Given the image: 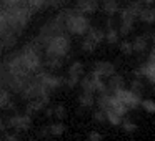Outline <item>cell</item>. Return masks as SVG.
Instances as JSON below:
<instances>
[{"label":"cell","instance_id":"9","mask_svg":"<svg viewBox=\"0 0 155 141\" xmlns=\"http://www.w3.org/2000/svg\"><path fill=\"white\" fill-rule=\"evenodd\" d=\"M92 73L98 75L100 78H112L115 75V65L112 61H95Z\"/></svg>","mask_w":155,"mask_h":141},{"label":"cell","instance_id":"29","mask_svg":"<svg viewBox=\"0 0 155 141\" xmlns=\"http://www.w3.org/2000/svg\"><path fill=\"white\" fill-rule=\"evenodd\" d=\"M130 90L134 91L135 95H142V93H143V90H145L143 81H142L140 78H135V80H132V83H130Z\"/></svg>","mask_w":155,"mask_h":141},{"label":"cell","instance_id":"26","mask_svg":"<svg viewBox=\"0 0 155 141\" xmlns=\"http://www.w3.org/2000/svg\"><path fill=\"white\" fill-rule=\"evenodd\" d=\"M80 86L85 93H94L95 95V88H94V81H92V77H82L80 80Z\"/></svg>","mask_w":155,"mask_h":141},{"label":"cell","instance_id":"1","mask_svg":"<svg viewBox=\"0 0 155 141\" xmlns=\"http://www.w3.org/2000/svg\"><path fill=\"white\" fill-rule=\"evenodd\" d=\"M65 28L72 35H87L90 30V20L77 8H67L65 10Z\"/></svg>","mask_w":155,"mask_h":141},{"label":"cell","instance_id":"32","mask_svg":"<svg viewBox=\"0 0 155 141\" xmlns=\"http://www.w3.org/2000/svg\"><path fill=\"white\" fill-rule=\"evenodd\" d=\"M0 4L4 8H15L18 5H24L25 0H0Z\"/></svg>","mask_w":155,"mask_h":141},{"label":"cell","instance_id":"15","mask_svg":"<svg viewBox=\"0 0 155 141\" xmlns=\"http://www.w3.org/2000/svg\"><path fill=\"white\" fill-rule=\"evenodd\" d=\"M17 33H14V32H8V33L5 35H0V52L2 50H8V48H12L15 43H17Z\"/></svg>","mask_w":155,"mask_h":141},{"label":"cell","instance_id":"28","mask_svg":"<svg viewBox=\"0 0 155 141\" xmlns=\"http://www.w3.org/2000/svg\"><path fill=\"white\" fill-rule=\"evenodd\" d=\"M118 35H120V32H117L114 27H110L107 32H105V40H107L110 45H115L118 42Z\"/></svg>","mask_w":155,"mask_h":141},{"label":"cell","instance_id":"11","mask_svg":"<svg viewBox=\"0 0 155 141\" xmlns=\"http://www.w3.org/2000/svg\"><path fill=\"white\" fill-rule=\"evenodd\" d=\"M48 101H50V96H42V98H38V100L28 101L27 108H25V114H28V116H32V114H35L37 111L44 110V108L48 105Z\"/></svg>","mask_w":155,"mask_h":141},{"label":"cell","instance_id":"10","mask_svg":"<svg viewBox=\"0 0 155 141\" xmlns=\"http://www.w3.org/2000/svg\"><path fill=\"white\" fill-rule=\"evenodd\" d=\"M135 18H137V17H135V15H132L130 10H128L127 7L120 10V22H122V25H120V33H122V35H128V33L132 32L134 24H135Z\"/></svg>","mask_w":155,"mask_h":141},{"label":"cell","instance_id":"27","mask_svg":"<svg viewBox=\"0 0 155 141\" xmlns=\"http://www.w3.org/2000/svg\"><path fill=\"white\" fill-rule=\"evenodd\" d=\"M105 113H107V121L112 124V126H120V124L124 123V118H122V116H118L117 113H114L112 110L105 111Z\"/></svg>","mask_w":155,"mask_h":141},{"label":"cell","instance_id":"8","mask_svg":"<svg viewBox=\"0 0 155 141\" xmlns=\"http://www.w3.org/2000/svg\"><path fill=\"white\" fill-rule=\"evenodd\" d=\"M7 126L14 128L17 131H27L32 126V116H28V114H14L7 120Z\"/></svg>","mask_w":155,"mask_h":141},{"label":"cell","instance_id":"40","mask_svg":"<svg viewBox=\"0 0 155 141\" xmlns=\"http://www.w3.org/2000/svg\"><path fill=\"white\" fill-rule=\"evenodd\" d=\"M4 141H20L18 139V134H15V133H7L4 136Z\"/></svg>","mask_w":155,"mask_h":141},{"label":"cell","instance_id":"14","mask_svg":"<svg viewBox=\"0 0 155 141\" xmlns=\"http://www.w3.org/2000/svg\"><path fill=\"white\" fill-rule=\"evenodd\" d=\"M107 88H108V93H110V95H114V93H117L118 90L125 88L124 77H122V75H117V73H115L112 78H108V80H107Z\"/></svg>","mask_w":155,"mask_h":141},{"label":"cell","instance_id":"2","mask_svg":"<svg viewBox=\"0 0 155 141\" xmlns=\"http://www.w3.org/2000/svg\"><path fill=\"white\" fill-rule=\"evenodd\" d=\"M5 10H7V17H8V24H10L12 32L20 35L22 30L27 27L28 20L32 17L30 8L27 7V4H24V5H18L15 8H5Z\"/></svg>","mask_w":155,"mask_h":141},{"label":"cell","instance_id":"6","mask_svg":"<svg viewBox=\"0 0 155 141\" xmlns=\"http://www.w3.org/2000/svg\"><path fill=\"white\" fill-rule=\"evenodd\" d=\"M35 77L38 78V80L42 81V85L45 86V90H48L52 93L54 90H57V88H60L62 85L65 83L64 78L57 77V75H52V73H47V71H38Z\"/></svg>","mask_w":155,"mask_h":141},{"label":"cell","instance_id":"36","mask_svg":"<svg viewBox=\"0 0 155 141\" xmlns=\"http://www.w3.org/2000/svg\"><path fill=\"white\" fill-rule=\"evenodd\" d=\"M45 65L48 68H60L62 67V58H45Z\"/></svg>","mask_w":155,"mask_h":141},{"label":"cell","instance_id":"12","mask_svg":"<svg viewBox=\"0 0 155 141\" xmlns=\"http://www.w3.org/2000/svg\"><path fill=\"white\" fill-rule=\"evenodd\" d=\"M75 8L84 15L95 14V12L98 10V0H78Z\"/></svg>","mask_w":155,"mask_h":141},{"label":"cell","instance_id":"39","mask_svg":"<svg viewBox=\"0 0 155 141\" xmlns=\"http://www.w3.org/2000/svg\"><path fill=\"white\" fill-rule=\"evenodd\" d=\"M102 139H104V136L98 131H90L88 133V141H102Z\"/></svg>","mask_w":155,"mask_h":141},{"label":"cell","instance_id":"5","mask_svg":"<svg viewBox=\"0 0 155 141\" xmlns=\"http://www.w3.org/2000/svg\"><path fill=\"white\" fill-rule=\"evenodd\" d=\"M114 96H117L118 100L128 108V110H135V108H138V105H142V101H143V100H140V95H135L132 90H127V88L118 90L117 93H114Z\"/></svg>","mask_w":155,"mask_h":141},{"label":"cell","instance_id":"30","mask_svg":"<svg viewBox=\"0 0 155 141\" xmlns=\"http://www.w3.org/2000/svg\"><path fill=\"white\" fill-rule=\"evenodd\" d=\"M97 47H98V45L95 43L94 40H90L88 37H85L84 40H82V50H84V52H95V50H97Z\"/></svg>","mask_w":155,"mask_h":141},{"label":"cell","instance_id":"20","mask_svg":"<svg viewBox=\"0 0 155 141\" xmlns=\"http://www.w3.org/2000/svg\"><path fill=\"white\" fill-rule=\"evenodd\" d=\"M12 32L10 24H8V17H7V10L4 7L0 8V35H5Z\"/></svg>","mask_w":155,"mask_h":141},{"label":"cell","instance_id":"25","mask_svg":"<svg viewBox=\"0 0 155 141\" xmlns=\"http://www.w3.org/2000/svg\"><path fill=\"white\" fill-rule=\"evenodd\" d=\"M25 4H27V7L30 8V12L34 14V12L42 10L44 7H47L48 0H25Z\"/></svg>","mask_w":155,"mask_h":141},{"label":"cell","instance_id":"23","mask_svg":"<svg viewBox=\"0 0 155 141\" xmlns=\"http://www.w3.org/2000/svg\"><path fill=\"white\" fill-rule=\"evenodd\" d=\"M110 101H112V95H110V93L98 95V98H97V106H98V110L108 111V110H110Z\"/></svg>","mask_w":155,"mask_h":141},{"label":"cell","instance_id":"21","mask_svg":"<svg viewBox=\"0 0 155 141\" xmlns=\"http://www.w3.org/2000/svg\"><path fill=\"white\" fill-rule=\"evenodd\" d=\"M85 37H88L90 40H94L95 43H100V42H104L105 40V32L102 30V28H98V27H92L90 30H88V33L85 35Z\"/></svg>","mask_w":155,"mask_h":141},{"label":"cell","instance_id":"47","mask_svg":"<svg viewBox=\"0 0 155 141\" xmlns=\"http://www.w3.org/2000/svg\"><path fill=\"white\" fill-rule=\"evenodd\" d=\"M142 2H143V4H153L155 0H142Z\"/></svg>","mask_w":155,"mask_h":141},{"label":"cell","instance_id":"33","mask_svg":"<svg viewBox=\"0 0 155 141\" xmlns=\"http://www.w3.org/2000/svg\"><path fill=\"white\" fill-rule=\"evenodd\" d=\"M54 116L57 118L58 121H62L65 116H67V110H65L64 105H57V106H54Z\"/></svg>","mask_w":155,"mask_h":141},{"label":"cell","instance_id":"31","mask_svg":"<svg viewBox=\"0 0 155 141\" xmlns=\"http://www.w3.org/2000/svg\"><path fill=\"white\" fill-rule=\"evenodd\" d=\"M48 128H50V134H52V136H62V134L65 133V126L62 123H52Z\"/></svg>","mask_w":155,"mask_h":141},{"label":"cell","instance_id":"18","mask_svg":"<svg viewBox=\"0 0 155 141\" xmlns=\"http://www.w3.org/2000/svg\"><path fill=\"white\" fill-rule=\"evenodd\" d=\"M78 103H80L82 108H92L94 105H97V100H95L94 93H85V91H82L80 96H78Z\"/></svg>","mask_w":155,"mask_h":141},{"label":"cell","instance_id":"7","mask_svg":"<svg viewBox=\"0 0 155 141\" xmlns=\"http://www.w3.org/2000/svg\"><path fill=\"white\" fill-rule=\"evenodd\" d=\"M84 71H85V67L82 61H74L68 68V78L65 80V85L68 88H74L75 85H80V80L84 77Z\"/></svg>","mask_w":155,"mask_h":141},{"label":"cell","instance_id":"3","mask_svg":"<svg viewBox=\"0 0 155 141\" xmlns=\"http://www.w3.org/2000/svg\"><path fill=\"white\" fill-rule=\"evenodd\" d=\"M68 50H70V38L67 33L52 37L48 43L45 45V58H64L67 57Z\"/></svg>","mask_w":155,"mask_h":141},{"label":"cell","instance_id":"34","mask_svg":"<svg viewBox=\"0 0 155 141\" xmlns=\"http://www.w3.org/2000/svg\"><path fill=\"white\" fill-rule=\"evenodd\" d=\"M122 128H124L125 133H135V131L138 130V126L134 123V121H130V120H124V123H122Z\"/></svg>","mask_w":155,"mask_h":141},{"label":"cell","instance_id":"45","mask_svg":"<svg viewBox=\"0 0 155 141\" xmlns=\"http://www.w3.org/2000/svg\"><path fill=\"white\" fill-rule=\"evenodd\" d=\"M4 130H5V123L2 120H0V136H2V133H4Z\"/></svg>","mask_w":155,"mask_h":141},{"label":"cell","instance_id":"19","mask_svg":"<svg viewBox=\"0 0 155 141\" xmlns=\"http://www.w3.org/2000/svg\"><path fill=\"white\" fill-rule=\"evenodd\" d=\"M102 10L105 12L107 15H115L117 12H120V5H118L117 0H105L104 5H102Z\"/></svg>","mask_w":155,"mask_h":141},{"label":"cell","instance_id":"46","mask_svg":"<svg viewBox=\"0 0 155 141\" xmlns=\"http://www.w3.org/2000/svg\"><path fill=\"white\" fill-rule=\"evenodd\" d=\"M152 40H153V48H152V53H155V33H153V37H152Z\"/></svg>","mask_w":155,"mask_h":141},{"label":"cell","instance_id":"37","mask_svg":"<svg viewBox=\"0 0 155 141\" xmlns=\"http://www.w3.org/2000/svg\"><path fill=\"white\" fill-rule=\"evenodd\" d=\"M94 121L95 123H105V121H107V113L102 111V110L94 111Z\"/></svg>","mask_w":155,"mask_h":141},{"label":"cell","instance_id":"43","mask_svg":"<svg viewBox=\"0 0 155 141\" xmlns=\"http://www.w3.org/2000/svg\"><path fill=\"white\" fill-rule=\"evenodd\" d=\"M148 63H150V65H153V67H155V53H152V52H150V55H148Z\"/></svg>","mask_w":155,"mask_h":141},{"label":"cell","instance_id":"16","mask_svg":"<svg viewBox=\"0 0 155 141\" xmlns=\"http://www.w3.org/2000/svg\"><path fill=\"white\" fill-rule=\"evenodd\" d=\"M132 45H134V52L143 53L148 47V35H137L134 38V42H132Z\"/></svg>","mask_w":155,"mask_h":141},{"label":"cell","instance_id":"41","mask_svg":"<svg viewBox=\"0 0 155 141\" xmlns=\"http://www.w3.org/2000/svg\"><path fill=\"white\" fill-rule=\"evenodd\" d=\"M38 134H40L42 138L48 136V134H50V128H48V126H42V128H40V131H38Z\"/></svg>","mask_w":155,"mask_h":141},{"label":"cell","instance_id":"44","mask_svg":"<svg viewBox=\"0 0 155 141\" xmlns=\"http://www.w3.org/2000/svg\"><path fill=\"white\" fill-rule=\"evenodd\" d=\"M45 114H47L48 118L54 116V108H45Z\"/></svg>","mask_w":155,"mask_h":141},{"label":"cell","instance_id":"42","mask_svg":"<svg viewBox=\"0 0 155 141\" xmlns=\"http://www.w3.org/2000/svg\"><path fill=\"white\" fill-rule=\"evenodd\" d=\"M64 4V0H48L47 7H58V5Z\"/></svg>","mask_w":155,"mask_h":141},{"label":"cell","instance_id":"38","mask_svg":"<svg viewBox=\"0 0 155 141\" xmlns=\"http://www.w3.org/2000/svg\"><path fill=\"white\" fill-rule=\"evenodd\" d=\"M140 106L143 108L147 113H155V101H152V100H143Z\"/></svg>","mask_w":155,"mask_h":141},{"label":"cell","instance_id":"4","mask_svg":"<svg viewBox=\"0 0 155 141\" xmlns=\"http://www.w3.org/2000/svg\"><path fill=\"white\" fill-rule=\"evenodd\" d=\"M4 67L7 68V71L14 77H24V78H32V71L28 70V67L25 65L24 58H22L20 52L18 53H10L5 60Z\"/></svg>","mask_w":155,"mask_h":141},{"label":"cell","instance_id":"22","mask_svg":"<svg viewBox=\"0 0 155 141\" xmlns=\"http://www.w3.org/2000/svg\"><path fill=\"white\" fill-rule=\"evenodd\" d=\"M0 108L14 110V103H12V100H10V91L2 88V86H0Z\"/></svg>","mask_w":155,"mask_h":141},{"label":"cell","instance_id":"48","mask_svg":"<svg viewBox=\"0 0 155 141\" xmlns=\"http://www.w3.org/2000/svg\"><path fill=\"white\" fill-rule=\"evenodd\" d=\"M4 68H5V67H4V63H0V75H2V71H4Z\"/></svg>","mask_w":155,"mask_h":141},{"label":"cell","instance_id":"17","mask_svg":"<svg viewBox=\"0 0 155 141\" xmlns=\"http://www.w3.org/2000/svg\"><path fill=\"white\" fill-rule=\"evenodd\" d=\"M110 110L114 111V113H117L118 116H122V118H124L125 114H127L128 108L125 106V105L122 103V101L118 100L117 96H114V95H112V101H110Z\"/></svg>","mask_w":155,"mask_h":141},{"label":"cell","instance_id":"35","mask_svg":"<svg viewBox=\"0 0 155 141\" xmlns=\"http://www.w3.org/2000/svg\"><path fill=\"white\" fill-rule=\"evenodd\" d=\"M120 52L124 55H132L134 53V45H132V42H127V40L120 42Z\"/></svg>","mask_w":155,"mask_h":141},{"label":"cell","instance_id":"24","mask_svg":"<svg viewBox=\"0 0 155 141\" xmlns=\"http://www.w3.org/2000/svg\"><path fill=\"white\" fill-rule=\"evenodd\" d=\"M140 18L143 24H155V8H152V7H145L143 8V12L140 14Z\"/></svg>","mask_w":155,"mask_h":141},{"label":"cell","instance_id":"13","mask_svg":"<svg viewBox=\"0 0 155 141\" xmlns=\"http://www.w3.org/2000/svg\"><path fill=\"white\" fill-rule=\"evenodd\" d=\"M134 75H135V77H145L147 80H150L152 83L155 85V67H153V65H150L148 61H147V63H143V65H140L138 70L134 71Z\"/></svg>","mask_w":155,"mask_h":141}]
</instances>
